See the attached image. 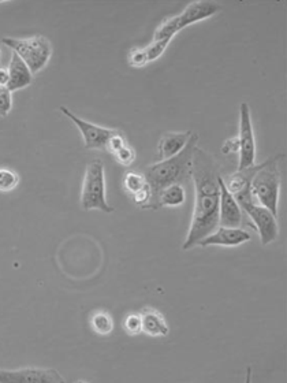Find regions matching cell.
<instances>
[{"mask_svg": "<svg viewBox=\"0 0 287 383\" xmlns=\"http://www.w3.org/2000/svg\"><path fill=\"white\" fill-rule=\"evenodd\" d=\"M219 176L217 164L212 156L201 148H196L192 163L195 208L188 236L182 245L183 251L197 247L202 238L210 236L219 226Z\"/></svg>", "mask_w": 287, "mask_h": 383, "instance_id": "obj_1", "label": "cell"}, {"mask_svg": "<svg viewBox=\"0 0 287 383\" xmlns=\"http://www.w3.org/2000/svg\"><path fill=\"white\" fill-rule=\"evenodd\" d=\"M197 143L198 134L192 133L188 144L178 155L146 167L144 177L151 189V201L146 210L161 208L159 198L166 188L175 183L182 185L192 180L193 153L197 148Z\"/></svg>", "mask_w": 287, "mask_h": 383, "instance_id": "obj_2", "label": "cell"}, {"mask_svg": "<svg viewBox=\"0 0 287 383\" xmlns=\"http://www.w3.org/2000/svg\"><path fill=\"white\" fill-rule=\"evenodd\" d=\"M285 155H278L269 158L256 171L251 181V199L259 205L266 207L278 218L279 207V192H281V171L279 162Z\"/></svg>", "mask_w": 287, "mask_h": 383, "instance_id": "obj_3", "label": "cell"}, {"mask_svg": "<svg viewBox=\"0 0 287 383\" xmlns=\"http://www.w3.org/2000/svg\"><path fill=\"white\" fill-rule=\"evenodd\" d=\"M219 11H220V6L215 1H210V0L192 1L189 6H186V9L180 13V16L166 19L156 29L153 40H166L171 43L173 37L182 29L193 23L201 22L204 19L211 18Z\"/></svg>", "mask_w": 287, "mask_h": 383, "instance_id": "obj_4", "label": "cell"}, {"mask_svg": "<svg viewBox=\"0 0 287 383\" xmlns=\"http://www.w3.org/2000/svg\"><path fill=\"white\" fill-rule=\"evenodd\" d=\"M81 205L85 211L99 210L106 214L114 212V207L109 205L106 198L104 164L100 159H94L87 166L81 189Z\"/></svg>", "mask_w": 287, "mask_h": 383, "instance_id": "obj_5", "label": "cell"}, {"mask_svg": "<svg viewBox=\"0 0 287 383\" xmlns=\"http://www.w3.org/2000/svg\"><path fill=\"white\" fill-rule=\"evenodd\" d=\"M1 43L18 55L33 74L41 72L53 55L50 40L41 35L26 38L4 37L1 38Z\"/></svg>", "mask_w": 287, "mask_h": 383, "instance_id": "obj_6", "label": "cell"}, {"mask_svg": "<svg viewBox=\"0 0 287 383\" xmlns=\"http://www.w3.org/2000/svg\"><path fill=\"white\" fill-rule=\"evenodd\" d=\"M235 200L238 201L242 211L248 214V217L253 223V227L259 232L260 241L263 245H269L278 238L279 226H278L276 217L266 207L256 204L251 199V193L238 196L235 198Z\"/></svg>", "mask_w": 287, "mask_h": 383, "instance_id": "obj_7", "label": "cell"}, {"mask_svg": "<svg viewBox=\"0 0 287 383\" xmlns=\"http://www.w3.org/2000/svg\"><path fill=\"white\" fill-rule=\"evenodd\" d=\"M239 163L238 170H245L254 166L256 162V140L251 125V107L242 103L239 109Z\"/></svg>", "mask_w": 287, "mask_h": 383, "instance_id": "obj_8", "label": "cell"}, {"mask_svg": "<svg viewBox=\"0 0 287 383\" xmlns=\"http://www.w3.org/2000/svg\"><path fill=\"white\" fill-rule=\"evenodd\" d=\"M59 109L62 111L63 115H66L69 119H72V122L75 124V126L80 129L82 139H84L85 148H88V149H106L108 140L119 131L118 129L103 128V126L88 122V121H84V119L78 118L75 114H72V111L66 109L65 106H60Z\"/></svg>", "mask_w": 287, "mask_h": 383, "instance_id": "obj_9", "label": "cell"}, {"mask_svg": "<svg viewBox=\"0 0 287 383\" xmlns=\"http://www.w3.org/2000/svg\"><path fill=\"white\" fill-rule=\"evenodd\" d=\"M62 375L53 368L0 369V383H63Z\"/></svg>", "mask_w": 287, "mask_h": 383, "instance_id": "obj_10", "label": "cell"}, {"mask_svg": "<svg viewBox=\"0 0 287 383\" xmlns=\"http://www.w3.org/2000/svg\"><path fill=\"white\" fill-rule=\"evenodd\" d=\"M220 188V200H219V226L224 227H241L242 223V208L235 200L233 195L229 192L223 183L222 176L217 178Z\"/></svg>", "mask_w": 287, "mask_h": 383, "instance_id": "obj_11", "label": "cell"}, {"mask_svg": "<svg viewBox=\"0 0 287 383\" xmlns=\"http://www.w3.org/2000/svg\"><path fill=\"white\" fill-rule=\"evenodd\" d=\"M251 239V234L248 232L242 230L241 227L217 226L210 236L202 238L198 245L202 248H207V247H230V248H234V247L242 245Z\"/></svg>", "mask_w": 287, "mask_h": 383, "instance_id": "obj_12", "label": "cell"}, {"mask_svg": "<svg viewBox=\"0 0 287 383\" xmlns=\"http://www.w3.org/2000/svg\"><path fill=\"white\" fill-rule=\"evenodd\" d=\"M190 136H192V131H171V133L164 134L158 146V153H156L158 161L161 162V161H166L178 155L188 144Z\"/></svg>", "mask_w": 287, "mask_h": 383, "instance_id": "obj_13", "label": "cell"}, {"mask_svg": "<svg viewBox=\"0 0 287 383\" xmlns=\"http://www.w3.org/2000/svg\"><path fill=\"white\" fill-rule=\"evenodd\" d=\"M9 74H10V81H9L7 90L11 93L23 90L33 82V73L29 70L26 63L16 53L11 54Z\"/></svg>", "mask_w": 287, "mask_h": 383, "instance_id": "obj_14", "label": "cell"}, {"mask_svg": "<svg viewBox=\"0 0 287 383\" xmlns=\"http://www.w3.org/2000/svg\"><path fill=\"white\" fill-rule=\"evenodd\" d=\"M143 333L149 337H166L170 333V328L163 318L162 313L153 308H145L141 312Z\"/></svg>", "mask_w": 287, "mask_h": 383, "instance_id": "obj_15", "label": "cell"}, {"mask_svg": "<svg viewBox=\"0 0 287 383\" xmlns=\"http://www.w3.org/2000/svg\"><path fill=\"white\" fill-rule=\"evenodd\" d=\"M259 168H260V164L251 166L245 170H238L237 173H234L232 176H229L226 180H223V183L233 196L248 193V192H251V178Z\"/></svg>", "mask_w": 287, "mask_h": 383, "instance_id": "obj_16", "label": "cell"}, {"mask_svg": "<svg viewBox=\"0 0 287 383\" xmlns=\"http://www.w3.org/2000/svg\"><path fill=\"white\" fill-rule=\"evenodd\" d=\"M186 200V193L180 183L166 188L161 193L159 204L161 207H180Z\"/></svg>", "mask_w": 287, "mask_h": 383, "instance_id": "obj_17", "label": "cell"}, {"mask_svg": "<svg viewBox=\"0 0 287 383\" xmlns=\"http://www.w3.org/2000/svg\"><path fill=\"white\" fill-rule=\"evenodd\" d=\"M90 326L99 335H108L112 333L114 322L111 315L104 311H97L90 318Z\"/></svg>", "mask_w": 287, "mask_h": 383, "instance_id": "obj_18", "label": "cell"}, {"mask_svg": "<svg viewBox=\"0 0 287 383\" xmlns=\"http://www.w3.org/2000/svg\"><path fill=\"white\" fill-rule=\"evenodd\" d=\"M19 183L18 174L7 167H0V192L9 193L14 190Z\"/></svg>", "mask_w": 287, "mask_h": 383, "instance_id": "obj_19", "label": "cell"}, {"mask_svg": "<svg viewBox=\"0 0 287 383\" xmlns=\"http://www.w3.org/2000/svg\"><path fill=\"white\" fill-rule=\"evenodd\" d=\"M145 185L146 181L144 174H140L137 171H126L124 176V188L127 193L133 196L134 193L141 190Z\"/></svg>", "mask_w": 287, "mask_h": 383, "instance_id": "obj_20", "label": "cell"}, {"mask_svg": "<svg viewBox=\"0 0 287 383\" xmlns=\"http://www.w3.org/2000/svg\"><path fill=\"white\" fill-rule=\"evenodd\" d=\"M124 328L129 335H139L143 333V320L139 313H129L124 320Z\"/></svg>", "mask_w": 287, "mask_h": 383, "instance_id": "obj_21", "label": "cell"}, {"mask_svg": "<svg viewBox=\"0 0 287 383\" xmlns=\"http://www.w3.org/2000/svg\"><path fill=\"white\" fill-rule=\"evenodd\" d=\"M168 44H170V41H166V40H153L146 48H144L146 58H148V62H153V60L159 59L164 54Z\"/></svg>", "mask_w": 287, "mask_h": 383, "instance_id": "obj_22", "label": "cell"}, {"mask_svg": "<svg viewBox=\"0 0 287 383\" xmlns=\"http://www.w3.org/2000/svg\"><path fill=\"white\" fill-rule=\"evenodd\" d=\"M114 158L117 159L118 163L127 167L136 161V151L131 146H126L121 151H118L117 153H114Z\"/></svg>", "mask_w": 287, "mask_h": 383, "instance_id": "obj_23", "label": "cell"}, {"mask_svg": "<svg viewBox=\"0 0 287 383\" xmlns=\"http://www.w3.org/2000/svg\"><path fill=\"white\" fill-rule=\"evenodd\" d=\"M13 107L11 92L6 87H0V117H7Z\"/></svg>", "mask_w": 287, "mask_h": 383, "instance_id": "obj_24", "label": "cell"}, {"mask_svg": "<svg viewBox=\"0 0 287 383\" xmlns=\"http://www.w3.org/2000/svg\"><path fill=\"white\" fill-rule=\"evenodd\" d=\"M126 146H127V143H126L125 136H124V133L119 130L117 134H114V136L108 140L106 149H108V151L114 155V153H117L118 151H121V149Z\"/></svg>", "mask_w": 287, "mask_h": 383, "instance_id": "obj_25", "label": "cell"}, {"mask_svg": "<svg viewBox=\"0 0 287 383\" xmlns=\"http://www.w3.org/2000/svg\"><path fill=\"white\" fill-rule=\"evenodd\" d=\"M129 63L130 66H134V68H143L146 63H148V58L145 54V50L141 48H134L131 50V53L129 55Z\"/></svg>", "mask_w": 287, "mask_h": 383, "instance_id": "obj_26", "label": "cell"}, {"mask_svg": "<svg viewBox=\"0 0 287 383\" xmlns=\"http://www.w3.org/2000/svg\"><path fill=\"white\" fill-rule=\"evenodd\" d=\"M131 198H133V201H134L140 208L146 210V207H148V204H149V201H151V189H149L148 183L144 186L141 190H139L137 193H134Z\"/></svg>", "mask_w": 287, "mask_h": 383, "instance_id": "obj_27", "label": "cell"}, {"mask_svg": "<svg viewBox=\"0 0 287 383\" xmlns=\"http://www.w3.org/2000/svg\"><path fill=\"white\" fill-rule=\"evenodd\" d=\"M239 152V140L238 137H230L227 139L223 146H222V153L223 155H232Z\"/></svg>", "mask_w": 287, "mask_h": 383, "instance_id": "obj_28", "label": "cell"}, {"mask_svg": "<svg viewBox=\"0 0 287 383\" xmlns=\"http://www.w3.org/2000/svg\"><path fill=\"white\" fill-rule=\"evenodd\" d=\"M9 81H10V74H9V69H4V68H0V87H6L9 85Z\"/></svg>", "mask_w": 287, "mask_h": 383, "instance_id": "obj_29", "label": "cell"}, {"mask_svg": "<svg viewBox=\"0 0 287 383\" xmlns=\"http://www.w3.org/2000/svg\"><path fill=\"white\" fill-rule=\"evenodd\" d=\"M0 3H1V0H0Z\"/></svg>", "mask_w": 287, "mask_h": 383, "instance_id": "obj_30", "label": "cell"}]
</instances>
